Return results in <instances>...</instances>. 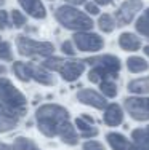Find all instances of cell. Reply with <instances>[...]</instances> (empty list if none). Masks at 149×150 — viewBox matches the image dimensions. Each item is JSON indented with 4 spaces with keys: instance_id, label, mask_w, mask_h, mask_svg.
<instances>
[{
    "instance_id": "6da1fadb",
    "label": "cell",
    "mask_w": 149,
    "mask_h": 150,
    "mask_svg": "<svg viewBox=\"0 0 149 150\" xmlns=\"http://www.w3.org/2000/svg\"><path fill=\"white\" fill-rule=\"evenodd\" d=\"M35 120H37L38 131L47 137H53V136L58 134L59 126L69 120V112L63 105L45 104L37 109Z\"/></svg>"
},
{
    "instance_id": "7a4b0ae2",
    "label": "cell",
    "mask_w": 149,
    "mask_h": 150,
    "mask_svg": "<svg viewBox=\"0 0 149 150\" xmlns=\"http://www.w3.org/2000/svg\"><path fill=\"white\" fill-rule=\"evenodd\" d=\"M85 64H90L91 70L88 72V80L91 83H99L103 80H108L109 77H117L120 70V61L117 56L103 54L96 58L85 59Z\"/></svg>"
},
{
    "instance_id": "3957f363",
    "label": "cell",
    "mask_w": 149,
    "mask_h": 150,
    "mask_svg": "<svg viewBox=\"0 0 149 150\" xmlns=\"http://www.w3.org/2000/svg\"><path fill=\"white\" fill-rule=\"evenodd\" d=\"M55 18L63 27H66L69 30L85 32V30H90L93 27L91 18H88L83 11L77 10L72 5H63L59 8H56Z\"/></svg>"
},
{
    "instance_id": "277c9868",
    "label": "cell",
    "mask_w": 149,
    "mask_h": 150,
    "mask_svg": "<svg viewBox=\"0 0 149 150\" xmlns=\"http://www.w3.org/2000/svg\"><path fill=\"white\" fill-rule=\"evenodd\" d=\"M47 70L61 74V77L66 81H74L83 74L85 70V61L80 59H63V58H55V56H48L43 62L40 64Z\"/></svg>"
},
{
    "instance_id": "5b68a950",
    "label": "cell",
    "mask_w": 149,
    "mask_h": 150,
    "mask_svg": "<svg viewBox=\"0 0 149 150\" xmlns=\"http://www.w3.org/2000/svg\"><path fill=\"white\" fill-rule=\"evenodd\" d=\"M16 48L21 56H42V58H48L53 54L55 46L50 42H37L32 38L26 37V35H18L16 37Z\"/></svg>"
},
{
    "instance_id": "8992f818",
    "label": "cell",
    "mask_w": 149,
    "mask_h": 150,
    "mask_svg": "<svg viewBox=\"0 0 149 150\" xmlns=\"http://www.w3.org/2000/svg\"><path fill=\"white\" fill-rule=\"evenodd\" d=\"M0 101L6 102L10 105L24 109L26 105V98L18 88L13 86V83L8 78H0Z\"/></svg>"
},
{
    "instance_id": "52a82bcc",
    "label": "cell",
    "mask_w": 149,
    "mask_h": 150,
    "mask_svg": "<svg viewBox=\"0 0 149 150\" xmlns=\"http://www.w3.org/2000/svg\"><path fill=\"white\" fill-rule=\"evenodd\" d=\"M123 105L133 120H149V98H127Z\"/></svg>"
},
{
    "instance_id": "ba28073f",
    "label": "cell",
    "mask_w": 149,
    "mask_h": 150,
    "mask_svg": "<svg viewBox=\"0 0 149 150\" xmlns=\"http://www.w3.org/2000/svg\"><path fill=\"white\" fill-rule=\"evenodd\" d=\"M74 43L80 50V51H98L104 46V40L99 37L98 34L93 32H77L74 35Z\"/></svg>"
},
{
    "instance_id": "9c48e42d",
    "label": "cell",
    "mask_w": 149,
    "mask_h": 150,
    "mask_svg": "<svg viewBox=\"0 0 149 150\" xmlns=\"http://www.w3.org/2000/svg\"><path fill=\"white\" fill-rule=\"evenodd\" d=\"M143 8V2L141 0H125L117 10V26H127L133 21L136 13Z\"/></svg>"
},
{
    "instance_id": "30bf717a",
    "label": "cell",
    "mask_w": 149,
    "mask_h": 150,
    "mask_svg": "<svg viewBox=\"0 0 149 150\" xmlns=\"http://www.w3.org/2000/svg\"><path fill=\"white\" fill-rule=\"evenodd\" d=\"M77 99L85 105H91L95 109H106L108 107V101L104 99V96H101L99 93L93 90H80L77 93Z\"/></svg>"
},
{
    "instance_id": "8fae6325",
    "label": "cell",
    "mask_w": 149,
    "mask_h": 150,
    "mask_svg": "<svg viewBox=\"0 0 149 150\" xmlns=\"http://www.w3.org/2000/svg\"><path fill=\"white\" fill-rule=\"evenodd\" d=\"M18 2L23 6L24 11H27V15L35 19H43L47 16V10L40 0H18Z\"/></svg>"
},
{
    "instance_id": "7c38bea8",
    "label": "cell",
    "mask_w": 149,
    "mask_h": 150,
    "mask_svg": "<svg viewBox=\"0 0 149 150\" xmlns=\"http://www.w3.org/2000/svg\"><path fill=\"white\" fill-rule=\"evenodd\" d=\"M29 72H31V78H34L35 81H38V83H42V85L51 86V85L56 83V78L53 77V75L50 74L45 67H42V66L29 64Z\"/></svg>"
},
{
    "instance_id": "4fadbf2b",
    "label": "cell",
    "mask_w": 149,
    "mask_h": 150,
    "mask_svg": "<svg viewBox=\"0 0 149 150\" xmlns=\"http://www.w3.org/2000/svg\"><path fill=\"white\" fill-rule=\"evenodd\" d=\"M58 136L61 137V141L67 145H77L79 144V134H77L76 128L69 123V120L64 121V123L59 126L58 129Z\"/></svg>"
},
{
    "instance_id": "5bb4252c",
    "label": "cell",
    "mask_w": 149,
    "mask_h": 150,
    "mask_svg": "<svg viewBox=\"0 0 149 150\" xmlns=\"http://www.w3.org/2000/svg\"><path fill=\"white\" fill-rule=\"evenodd\" d=\"M123 120V113L120 105L117 104H111L106 107V112H104V123L108 126H119Z\"/></svg>"
},
{
    "instance_id": "9a60e30c",
    "label": "cell",
    "mask_w": 149,
    "mask_h": 150,
    "mask_svg": "<svg viewBox=\"0 0 149 150\" xmlns=\"http://www.w3.org/2000/svg\"><path fill=\"white\" fill-rule=\"evenodd\" d=\"M26 110L24 109H19V107H15V105H10L6 102H2L0 101V118L3 120H10V121H16L24 115Z\"/></svg>"
},
{
    "instance_id": "2e32d148",
    "label": "cell",
    "mask_w": 149,
    "mask_h": 150,
    "mask_svg": "<svg viewBox=\"0 0 149 150\" xmlns=\"http://www.w3.org/2000/svg\"><path fill=\"white\" fill-rule=\"evenodd\" d=\"M119 45L125 51H136L141 46V40H140V37H136L132 32H123L119 37Z\"/></svg>"
},
{
    "instance_id": "e0dca14e",
    "label": "cell",
    "mask_w": 149,
    "mask_h": 150,
    "mask_svg": "<svg viewBox=\"0 0 149 150\" xmlns=\"http://www.w3.org/2000/svg\"><path fill=\"white\" fill-rule=\"evenodd\" d=\"M106 139H108L112 150H128L130 142L125 139V136H122L119 133H109L106 136Z\"/></svg>"
},
{
    "instance_id": "ac0fdd59",
    "label": "cell",
    "mask_w": 149,
    "mask_h": 150,
    "mask_svg": "<svg viewBox=\"0 0 149 150\" xmlns=\"http://www.w3.org/2000/svg\"><path fill=\"white\" fill-rule=\"evenodd\" d=\"M128 91L135 94H149V77L132 80L128 83Z\"/></svg>"
},
{
    "instance_id": "d6986e66",
    "label": "cell",
    "mask_w": 149,
    "mask_h": 150,
    "mask_svg": "<svg viewBox=\"0 0 149 150\" xmlns=\"http://www.w3.org/2000/svg\"><path fill=\"white\" fill-rule=\"evenodd\" d=\"M76 126L79 128L80 136H82V137H85V139H90V137L98 136V129H96V128H93V125H91V123L85 121L82 117L76 120Z\"/></svg>"
},
{
    "instance_id": "ffe728a7",
    "label": "cell",
    "mask_w": 149,
    "mask_h": 150,
    "mask_svg": "<svg viewBox=\"0 0 149 150\" xmlns=\"http://www.w3.org/2000/svg\"><path fill=\"white\" fill-rule=\"evenodd\" d=\"M132 137L135 141V144L138 145L141 150H149V131L148 129H135L132 133Z\"/></svg>"
},
{
    "instance_id": "44dd1931",
    "label": "cell",
    "mask_w": 149,
    "mask_h": 150,
    "mask_svg": "<svg viewBox=\"0 0 149 150\" xmlns=\"http://www.w3.org/2000/svg\"><path fill=\"white\" fill-rule=\"evenodd\" d=\"M13 74L19 78L21 81H29L31 80V72H29V64H24L21 61H15L11 67Z\"/></svg>"
},
{
    "instance_id": "7402d4cb",
    "label": "cell",
    "mask_w": 149,
    "mask_h": 150,
    "mask_svg": "<svg viewBox=\"0 0 149 150\" xmlns=\"http://www.w3.org/2000/svg\"><path fill=\"white\" fill-rule=\"evenodd\" d=\"M127 67H128L130 72L133 74H140V72H144L148 70V62L144 61L143 58H138V56H132V58L127 59Z\"/></svg>"
},
{
    "instance_id": "603a6c76",
    "label": "cell",
    "mask_w": 149,
    "mask_h": 150,
    "mask_svg": "<svg viewBox=\"0 0 149 150\" xmlns=\"http://www.w3.org/2000/svg\"><path fill=\"white\" fill-rule=\"evenodd\" d=\"M135 27H136V30L140 32L141 35H144V37L149 38V8L136 19Z\"/></svg>"
},
{
    "instance_id": "cb8c5ba5",
    "label": "cell",
    "mask_w": 149,
    "mask_h": 150,
    "mask_svg": "<svg viewBox=\"0 0 149 150\" xmlns=\"http://www.w3.org/2000/svg\"><path fill=\"white\" fill-rule=\"evenodd\" d=\"M98 26L103 32H112L115 29L117 24H115L114 18H112L111 15H101L99 19H98Z\"/></svg>"
},
{
    "instance_id": "d4e9b609",
    "label": "cell",
    "mask_w": 149,
    "mask_h": 150,
    "mask_svg": "<svg viewBox=\"0 0 149 150\" xmlns=\"http://www.w3.org/2000/svg\"><path fill=\"white\" fill-rule=\"evenodd\" d=\"M99 88H101L103 94H104L106 98H115L117 96V86H115L114 81H111V78L99 81Z\"/></svg>"
},
{
    "instance_id": "484cf974",
    "label": "cell",
    "mask_w": 149,
    "mask_h": 150,
    "mask_svg": "<svg viewBox=\"0 0 149 150\" xmlns=\"http://www.w3.org/2000/svg\"><path fill=\"white\" fill-rule=\"evenodd\" d=\"M35 147H37V145L27 137H16L15 144H13V149L15 150H34Z\"/></svg>"
},
{
    "instance_id": "4316f807",
    "label": "cell",
    "mask_w": 149,
    "mask_h": 150,
    "mask_svg": "<svg viewBox=\"0 0 149 150\" xmlns=\"http://www.w3.org/2000/svg\"><path fill=\"white\" fill-rule=\"evenodd\" d=\"M0 59L2 61H11V45L8 42H0Z\"/></svg>"
},
{
    "instance_id": "83f0119b",
    "label": "cell",
    "mask_w": 149,
    "mask_h": 150,
    "mask_svg": "<svg viewBox=\"0 0 149 150\" xmlns=\"http://www.w3.org/2000/svg\"><path fill=\"white\" fill-rule=\"evenodd\" d=\"M11 19H13V24H15V27H24L26 26V23H27V19H26V16L23 15L21 11H18V10H13L11 11Z\"/></svg>"
},
{
    "instance_id": "f1b7e54d",
    "label": "cell",
    "mask_w": 149,
    "mask_h": 150,
    "mask_svg": "<svg viewBox=\"0 0 149 150\" xmlns=\"http://www.w3.org/2000/svg\"><path fill=\"white\" fill-rule=\"evenodd\" d=\"M15 126H16V121H10V120L0 118V133H6V131L13 129Z\"/></svg>"
},
{
    "instance_id": "f546056e",
    "label": "cell",
    "mask_w": 149,
    "mask_h": 150,
    "mask_svg": "<svg viewBox=\"0 0 149 150\" xmlns=\"http://www.w3.org/2000/svg\"><path fill=\"white\" fill-rule=\"evenodd\" d=\"M83 150H106L98 141H88L83 144Z\"/></svg>"
},
{
    "instance_id": "4dcf8cb0",
    "label": "cell",
    "mask_w": 149,
    "mask_h": 150,
    "mask_svg": "<svg viewBox=\"0 0 149 150\" xmlns=\"http://www.w3.org/2000/svg\"><path fill=\"white\" fill-rule=\"evenodd\" d=\"M61 50H63V53L72 56V54H74V45H72V42H71V40H66L64 43L61 45Z\"/></svg>"
},
{
    "instance_id": "1f68e13d",
    "label": "cell",
    "mask_w": 149,
    "mask_h": 150,
    "mask_svg": "<svg viewBox=\"0 0 149 150\" xmlns=\"http://www.w3.org/2000/svg\"><path fill=\"white\" fill-rule=\"evenodd\" d=\"M10 21H8V15H6V11H0V30L5 29V27H8Z\"/></svg>"
},
{
    "instance_id": "d6a6232c",
    "label": "cell",
    "mask_w": 149,
    "mask_h": 150,
    "mask_svg": "<svg viewBox=\"0 0 149 150\" xmlns=\"http://www.w3.org/2000/svg\"><path fill=\"white\" fill-rule=\"evenodd\" d=\"M85 10H87L90 15H98V11H99L96 3H87V5H85Z\"/></svg>"
},
{
    "instance_id": "836d02e7",
    "label": "cell",
    "mask_w": 149,
    "mask_h": 150,
    "mask_svg": "<svg viewBox=\"0 0 149 150\" xmlns=\"http://www.w3.org/2000/svg\"><path fill=\"white\" fill-rule=\"evenodd\" d=\"M67 3H71V5H82V3H85V0H66Z\"/></svg>"
},
{
    "instance_id": "e575fe53",
    "label": "cell",
    "mask_w": 149,
    "mask_h": 150,
    "mask_svg": "<svg viewBox=\"0 0 149 150\" xmlns=\"http://www.w3.org/2000/svg\"><path fill=\"white\" fill-rule=\"evenodd\" d=\"M111 2H112V0H95L96 5H109Z\"/></svg>"
},
{
    "instance_id": "d590c367",
    "label": "cell",
    "mask_w": 149,
    "mask_h": 150,
    "mask_svg": "<svg viewBox=\"0 0 149 150\" xmlns=\"http://www.w3.org/2000/svg\"><path fill=\"white\" fill-rule=\"evenodd\" d=\"M0 150H15L11 147V145H6V144H2V142H0Z\"/></svg>"
},
{
    "instance_id": "8d00e7d4",
    "label": "cell",
    "mask_w": 149,
    "mask_h": 150,
    "mask_svg": "<svg viewBox=\"0 0 149 150\" xmlns=\"http://www.w3.org/2000/svg\"><path fill=\"white\" fill-rule=\"evenodd\" d=\"M82 118H83L85 121H88V123H91V125H93V123H95V120H93V118H91V117H88V115H83V117H82Z\"/></svg>"
},
{
    "instance_id": "74e56055",
    "label": "cell",
    "mask_w": 149,
    "mask_h": 150,
    "mask_svg": "<svg viewBox=\"0 0 149 150\" xmlns=\"http://www.w3.org/2000/svg\"><path fill=\"white\" fill-rule=\"evenodd\" d=\"M128 150H141V149L138 147L136 144H135V145H133V144H130V145H128Z\"/></svg>"
},
{
    "instance_id": "f35d334b",
    "label": "cell",
    "mask_w": 149,
    "mask_h": 150,
    "mask_svg": "<svg viewBox=\"0 0 149 150\" xmlns=\"http://www.w3.org/2000/svg\"><path fill=\"white\" fill-rule=\"evenodd\" d=\"M0 74H6V67L5 66H0Z\"/></svg>"
},
{
    "instance_id": "ab89813d",
    "label": "cell",
    "mask_w": 149,
    "mask_h": 150,
    "mask_svg": "<svg viewBox=\"0 0 149 150\" xmlns=\"http://www.w3.org/2000/svg\"><path fill=\"white\" fill-rule=\"evenodd\" d=\"M144 53H146V56L149 58V45H148V46H144Z\"/></svg>"
},
{
    "instance_id": "60d3db41",
    "label": "cell",
    "mask_w": 149,
    "mask_h": 150,
    "mask_svg": "<svg viewBox=\"0 0 149 150\" xmlns=\"http://www.w3.org/2000/svg\"><path fill=\"white\" fill-rule=\"evenodd\" d=\"M3 3H5V0H0V6H2V5H3Z\"/></svg>"
},
{
    "instance_id": "b9f144b4",
    "label": "cell",
    "mask_w": 149,
    "mask_h": 150,
    "mask_svg": "<svg viewBox=\"0 0 149 150\" xmlns=\"http://www.w3.org/2000/svg\"><path fill=\"white\" fill-rule=\"evenodd\" d=\"M34 150H40V149H37V147H35V149H34Z\"/></svg>"
},
{
    "instance_id": "7bdbcfd3",
    "label": "cell",
    "mask_w": 149,
    "mask_h": 150,
    "mask_svg": "<svg viewBox=\"0 0 149 150\" xmlns=\"http://www.w3.org/2000/svg\"><path fill=\"white\" fill-rule=\"evenodd\" d=\"M146 129H148V131H149V126H148V128H146Z\"/></svg>"
},
{
    "instance_id": "ee69618b",
    "label": "cell",
    "mask_w": 149,
    "mask_h": 150,
    "mask_svg": "<svg viewBox=\"0 0 149 150\" xmlns=\"http://www.w3.org/2000/svg\"><path fill=\"white\" fill-rule=\"evenodd\" d=\"M0 42H2V40H0Z\"/></svg>"
}]
</instances>
